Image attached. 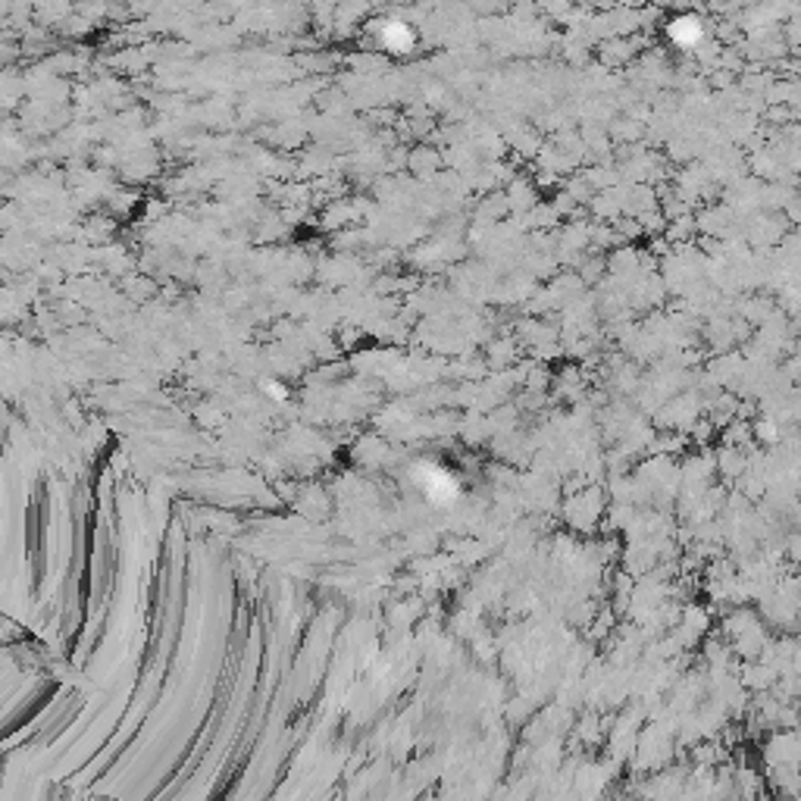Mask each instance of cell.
Listing matches in <instances>:
<instances>
[{
    "label": "cell",
    "instance_id": "6da1fadb",
    "mask_svg": "<svg viewBox=\"0 0 801 801\" xmlns=\"http://www.w3.org/2000/svg\"><path fill=\"white\" fill-rule=\"evenodd\" d=\"M413 482L423 488V495L436 504H451L457 498V482L448 470L436 464H417L413 466Z\"/></svg>",
    "mask_w": 801,
    "mask_h": 801
},
{
    "label": "cell",
    "instance_id": "7a4b0ae2",
    "mask_svg": "<svg viewBox=\"0 0 801 801\" xmlns=\"http://www.w3.org/2000/svg\"><path fill=\"white\" fill-rule=\"evenodd\" d=\"M767 764L770 767H798L801 770V730L777 732L767 745Z\"/></svg>",
    "mask_w": 801,
    "mask_h": 801
},
{
    "label": "cell",
    "instance_id": "3957f363",
    "mask_svg": "<svg viewBox=\"0 0 801 801\" xmlns=\"http://www.w3.org/2000/svg\"><path fill=\"white\" fill-rule=\"evenodd\" d=\"M770 786L779 798H796L801 792V770L798 767H770Z\"/></svg>",
    "mask_w": 801,
    "mask_h": 801
},
{
    "label": "cell",
    "instance_id": "277c9868",
    "mask_svg": "<svg viewBox=\"0 0 801 801\" xmlns=\"http://www.w3.org/2000/svg\"><path fill=\"white\" fill-rule=\"evenodd\" d=\"M670 38L676 41V44L683 47H692L698 38H702V23H698L695 16H680L670 23Z\"/></svg>",
    "mask_w": 801,
    "mask_h": 801
},
{
    "label": "cell",
    "instance_id": "5b68a950",
    "mask_svg": "<svg viewBox=\"0 0 801 801\" xmlns=\"http://www.w3.org/2000/svg\"><path fill=\"white\" fill-rule=\"evenodd\" d=\"M382 38H385V44L391 47V51H410V44H413V35H410V29H407L404 23H389L382 29Z\"/></svg>",
    "mask_w": 801,
    "mask_h": 801
},
{
    "label": "cell",
    "instance_id": "8992f818",
    "mask_svg": "<svg viewBox=\"0 0 801 801\" xmlns=\"http://www.w3.org/2000/svg\"><path fill=\"white\" fill-rule=\"evenodd\" d=\"M796 801H801V792H798V796H796Z\"/></svg>",
    "mask_w": 801,
    "mask_h": 801
}]
</instances>
